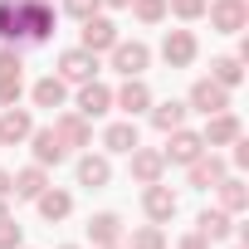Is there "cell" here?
Segmentation results:
<instances>
[{
  "instance_id": "cell-2",
  "label": "cell",
  "mask_w": 249,
  "mask_h": 249,
  "mask_svg": "<svg viewBox=\"0 0 249 249\" xmlns=\"http://www.w3.org/2000/svg\"><path fill=\"white\" fill-rule=\"evenodd\" d=\"M20 20H25V44H44L54 35V5L49 0H25Z\"/></svg>"
},
{
  "instance_id": "cell-14",
  "label": "cell",
  "mask_w": 249,
  "mask_h": 249,
  "mask_svg": "<svg viewBox=\"0 0 249 249\" xmlns=\"http://www.w3.org/2000/svg\"><path fill=\"white\" fill-rule=\"evenodd\" d=\"M112 103L127 112V117H137V112H147V107H152V88H147L142 78H127V83L112 93Z\"/></svg>"
},
{
  "instance_id": "cell-18",
  "label": "cell",
  "mask_w": 249,
  "mask_h": 249,
  "mask_svg": "<svg viewBox=\"0 0 249 249\" xmlns=\"http://www.w3.org/2000/svg\"><path fill=\"white\" fill-rule=\"evenodd\" d=\"M88 239L93 244H122V215L117 210H98L88 220Z\"/></svg>"
},
{
  "instance_id": "cell-21",
  "label": "cell",
  "mask_w": 249,
  "mask_h": 249,
  "mask_svg": "<svg viewBox=\"0 0 249 249\" xmlns=\"http://www.w3.org/2000/svg\"><path fill=\"white\" fill-rule=\"evenodd\" d=\"M186 103H176V98H166V103H157L152 107V127L157 132H176V127H186Z\"/></svg>"
},
{
  "instance_id": "cell-8",
  "label": "cell",
  "mask_w": 249,
  "mask_h": 249,
  "mask_svg": "<svg viewBox=\"0 0 249 249\" xmlns=\"http://www.w3.org/2000/svg\"><path fill=\"white\" fill-rule=\"evenodd\" d=\"M191 107L205 112V117H210V112H225V107H230V88H220L215 78H196V88H191Z\"/></svg>"
},
{
  "instance_id": "cell-31",
  "label": "cell",
  "mask_w": 249,
  "mask_h": 249,
  "mask_svg": "<svg viewBox=\"0 0 249 249\" xmlns=\"http://www.w3.org/2000/svg\"><path fill=\"white\" fill-rule=\"evenodd\" d=\"M20 93H25L20 73H0V107H15V103H20Z\"/></svg>"
},
{
  "instance_id": "cell-10",
  "label": "cell",
  "mask_w": 249,
  "mask_h": 249,
  "mask_svg": "<svg viewBox=\"0 0 249 249\" xmlns=\"http://www.w3.org/2000/svg\"><path fill=\"white\" fill-rule=\"evenodd\" d=\"M127 157H132V181H142V186L161 181V171H166V157H161L157 147H142V142H137Z\"/></svg>"
},
{
  "instance_id": "cell-4",
  "label": "cell",
  "mask_w": 249,
  "mask_h": 249,
  "mask_svg": "<svg viewBox=\"0 0 249 249\" xmlns=\"http://www.w3.org/2000/svg\"><path fill=\"white\" fill-rule=\"evenodd\" d=\"M196 54H200V44H196V35H191V30H166V39H161V59H166L171 69L196 64Z\"/></svg>"
},
{
  "instance_id": "cell-29",
  "label": "cell",
  "mask_w": 249,
  "mask_h": 249,
  "mask_svg": "<svg viewBox=\"0 0 249 249\" xmlns=\"http://www.w3.org/2000/svg\"><path fill=\"white\" fill-rule=\"evenodd\" d=\"M132 15L142 25H157V20H166V0H132Z\"/></svg>"
},
{
  "instance_id": "cell-9",
  "label": "cell",
  "mask_w": 249,
  "mask_h": 249,
  "mask_svg": "<svg viewBox=\"0 0 249 249\" xmlns=\"http://www.w3.org/2000/svg\"><path fill=\"white\" fill-rule=\"evenodd\" d=\"M25 142L35 147V161H39V166H59V161L69 157V147L59 142V132H54V127H35Z\"/></svg>"
},
{
  "instance_id": "cell-33",
  "label": "cell",
  "mask_w": 249,
  "mask_h": 249,
  "mask_svg": "<svg viewBox=\"0 0 249 249\" xmlns=\"http://www.w3.org/2000/svg\"><path fill=\"white\" fill-rule=\"evenodd\" d=\"M20 239H25V234H20V225H15V220L0 225V249H20Z\"/></svg>"
},
{
  "instance_id": "cell-12",
  "label": "cell",
  "mask_w": 249,
  "mask_h": 249,
  "mask_svg": "<svg viewBox=\"0 0 249 249\" xmlns=\"http://www.w3.org/2000/svg\"><path fill=\"white\" fill-rule=\"evenodd\" d=\"M200 137H205V147H230L234 137H244V127H239V117L225 107V112H210V127Z\"/></svg>"
},
{
  "instance_id": "cell-6",
  "label": "cell",
  "mask_w": 249,
  "mask_h": 249,
  "mask_svg": "<svg viewBox=\"0 0 249 249\" xmlns=\"http://www.w3.org/2000/svg\"><path fill=\"white\" fill-rule=\"evenodd\" d=\"M166 137H171V142H166V152H161V157H166V161H176V166H191V161L205 152V137H200V132L176 127V132H166Z\"/></svg>"
},
{
  "instance_id": "cell-30",
  "label": "cell",
  "mask_w": 249,
  "mask_h": 249,
  "mask_svg": "<svg viewBox=\"0 0 249 249\" xmlns=\"http://www.w3.org/2000/svg\"><path fill=\"white\" fill-rule=\"evenodd\" d=\"M205 5H210V0H166V10H171L176 20H200Z\"/></svg>"
},
{
  "instance_id": "cell-5",
  "label": "cell",
  "mask_w": 249,
  "mask_h": 249,
  "mask_svg": "<svg viewBox=\"0 0 249 249\" xmlns=\"http://www.w3.org/2000/svg\"><path fill=\"white\" fill-rule=\"evenodd\" d=\"M93 73H98V54H88L83 44L59 54V78H64V83H88Z\"/></svg>"
},
{
  "instance_id": "cell-23",
  "label": "cell",
  "mask_w": 249,
  "mask_h": 249,
  "mask_svg": "<svg viewBox=\"0 0 249 249\" xmlns=\"http://www.w3.org/2000/svg\"><path fill=\"white\" fill-rule=\"evenodd\" d=\"M196 230H200L205 239H230V234H234V215H230V210H200Z\"/></svg>"
},
{
  "instance_id": "cell-19",
  "label": "cell",
  "mask_w": 249,
  "mask_h": 249,
  "mask_svg": "<svg viewBox=\"0 0 249 249\" xmlns=\"http://www.w3.org/2000/svg\"><path fill=\"white\" fill-rule=\"evenodd\" d=\"M112 181V166H107V157H78V186H88V191H103Z\"/></svg>"
},
{
  "instance_id": "cell-22",
  "label": "cell",
  "mask_w": 249,
  "mask_h": 249,
  "mask_svg": "<svg viewBox=\"0 0 249 249\" xmlns=\"http://www.w3.org/2000/svg\"><path fill=\"white\" fill-rule=\"evenodd\" d=\"M54 132H59V142H64V147H88V137H93V132H88V117H83V112H64Z\"/></svg>"
},
{
  "instance_id": "cell-11",
  "label": "cell",
  "mask_w": 249,
  "mask_h": 249,
  "mask_svg": "<svg viewBox=\"0 0 249 249\" xmlns=\"http://www.w3.org/2000/svg\"><path fill=\"white\" fill-rule=\"evenodd\" d=\"M30 132H35V117L25 107H5L0 112V147H20Z\"/></svg>"
},
{
  "instance_id": "cell-34",
  "label": "cell",
  "mask_w": 249,
  "mask_h": 249,
  "mask_svg": "<svg viewBox=\"0 0 249 249\" xmlns=\"http://www.w3.org/2000/svg\"><path fill=\"white\" fill-rule=\"evenodd\" d=\"M25 64H20V54L15 49H0V73H20Z\"/></svg>"
},
{
  "instance_id": "cell-1",
  "label": "cell",
  "mask_w": 249,
  "mask_h": 249,
  "mask_svg": "<svg viewBox=\"0 0 249 249\" xmlns=\"http://www.w3.org/2000/svg\"><path fill=\"white\" fill-rule=\"evenodd\" d=\"M107 54H112V69H117L122 78H142V69L152 64V49H147L142 39H117Z\"/></svg>"
},
{
  "instance_id": "cell-15",
  "label": "cell",
  "mask_w": 249,
  "mask_h": 249,
  "mask_svg": "<svg viewBox=\"0 0 249 249\" xmlns=\"http://www.w3.org/2000/svg\"><path fill=\"white\" fill-rule=\"evenodd\" d=\"M186 171H191V186H196V191H210V186H220V181H225V161H220L215 152H210V157L200 152Z\"/></svg>"
},
{
  "instance_id": "cell-24",
  "label": "cell",
  "mask_w": 249,
  "mask_h": 249,
  "mask_svg": "<svg viewBox=\"0 0 249 249\" xmlns=\"http://www.w3.org/2000/svg\"><path fill=\"white\" fill-rule=\"evenodd\" d=\"M64 98H69V83L59 73H49V78L35 83V107H64Z\"/></svg>"
},
{
  "instance_id": "cell-28",
  "label": "cell",
  "mask_w": 249,
  "mask_h": 249,
  "mask_svg": "<svg viewBox=\"0 0 249 249\" xmlns=\"http://www.w3.org/2000/svg\"><path fill=\"white\" fill-rule=\"evenodd\" d=\"M127 249H166V234H161V225H137Z\"/></svg>"
},
{
  "instance_id": "cell-26",
  "label": "cell",
  "mask_w": 249,
  "mask_h": 249,
  "mask_svg": "<svg viewBox=\"0 0 249 249\" xmlns=\"http://www.w3.org/2000/svg\"><path fill=\"white\" fill-rule=\"evenodd\" d=\"M103 147L107 152H132L137 147V122L127 117V122H112V127L103 132Z\"/></svg>"
},
{
  "instance_id": "cell-38",
  "label": "cell",
  "mask_w": 249,
  "mask_h": 249,
  "mask_svg": "<svg viewBox=\"0 0 249 249\" xmlns=\"http://www.w3.org/2000/svg\"><path fill=\"white\" fill-rule=\"evenodd\" d=\"M5 220H10V210H5V200H0V225H5Z\"/></svg>"
},
{
  "instance_id": "cell-27",
  "label": "cell",
  "mask_w": 249,
  "mask_h": 249,
  "mask_svg": "<svg viewBox=\"0 0 249 249\" xmlns=\"http://www.w3.org/2000/svg\"><path fill=\"white\" fill-rule=\"evenodd\" d=\"M210 78H215L220 88H234V83L244 78V69H239V59H230V54H225V59H215V64H210Z\"/></svg>"
},
{
  "instance_id": "cell-13",
  "label": "cell",
  "mask_w": 249,
  "mask_h": 249,
  "mask_svg": "<svg viewBox=\"0 0 249 249\" xmlns=\"http://www.w3.org/2000/svg\"><path fill=\"white\" fill-rule=\"evenodd\" d=\"M112 44H117V25H112L107 15L83 20V49H88V54H103V49H112Z\"/></svg>"
},
{
  "instance_id": "cell-3",
  "label": "cell",
  "mask_w": 249,
  "mask_h": 249,
  "mask_svg": "<svg viewBox=\"0 0 249 249\" xmlns=\"http://www.w3.org/2000/svg\"><path fill=\"white\" fill-rule=\"evenodd\" d=\"M205 15H210V25H215L220 35H239V30L249 25V5H244V0H210Z\"/></svg>"
},
{
  "instance_id": "cell-35",
  "label": "cell",
  "mask_w": 249,
  "mask_h": 249,
  "mask_svg": "<svg viewBox=\"0 0 249 249\" xmlns=\"http://www.w3.org/2000/svg\"><path fill=\"white\" fill-rule=\"evenodd\" d=\"M176 249H210V239H205V234H200V230H191V234H186V239H181V244H176Z\"/></svg>"
},
{
  "instance_id": "cell-37",
  "label": "cell",
  "mask_w": 249,
  "mask_h": 249,
  "mask_svg": "<svg viewBox=\"0 0 249 249\" xmlns=\"http://www.w3.org/2000/svg\"><path fill=\"white\" fill-rule=\"evenodd\" d=\"M103 5H112V10H127V5H132V0H103Z\"/></svg>"
},
{
  "instance_id": "cell-25",
  "label": "cell",
  "mask_w": 249,
  "mask_h": 249,
  "mask_svg": "<svg viewBox=\"0 0 249 249\" xmlns=\"http://www.w3.org/2000/svg\"><path fill=\"white\" fill-rule=\"evenodd\" d=\"M215 191H220V210H230V215H239V210L249 205V186H244L239 176H225Z\"/></svg>"
},
{
  "instance_id": "cell-36",
  "label": "cell",
  "mask_w": 249,
  "mask_h": 249,
  "mask_svg": "<svg viewBox=\"0 0 249 249\" xmlns=\"http://www.w3.org/2000/svg\"><path fill=\"white\" fill-rule=\"evenodd\" d=\"M10 181H15L10 171H0V200H5V196H10Z\"/></svg>"
},
{
  "instance_id": "cell-17",
  "label": "cell",
  "mask_w": 249,
  "mask_h": 249,
  "mask_svg": "<svg viewBox=\"0 0 249 249\" xmlns=\"http://www.w3.org/2000/svg\"><path fill=\"white\" fill-rule=\"evenodd\" d=\"M35 205H39V215H44L49 225H59V220H69V210H73V196H69V191H54V186H44V191L35 196Z\"/></svg>"
},
{
  "instance_id": "cell-41",
  "label": "cell",
  "mask_w": 249,
  "mask_h": 249,
  "mask_svg": "<svg viewBox=\"0 0 249 249\" xmlns=\"http://www.w3.org/2000/svg\"><path fill=\"white\" fill-rule=\"evenodd\" d=\"M20 249H25V244H20Z\"/></svg>"
},
{
  "instance_id": "cell-39",
  "label": "cell",
  "mask_w": 249,
  "mask_h": 249,
  "mask_svg": "<svg viewBox=\"0 0 249 249\" xmlns=\"http://www.w3.org/2000/svg\"><path fill=\"white\" fill-rule=\"evenodd\" d=\"M98 249H122V244H98Z\"/></svg>"
},
{
  "instance_id": "cell-40",
  "label": "cell",
  "mask_w": 249,
  "mask_h": 249,
  "mask_svg": "<svg viewBox=\"0 0 249 249\" xmlns=\"http://www.w3.org/2000/svg\"><path fill=\"white\" fill-rule=\"evenodd\" d=\"M59 249H78V244H59Z\"/></svg>"
},
{
  "instance_id": "cell-16",
  "label": "cell",
  "mask_w": 249,
  "mask_h": 249,
  "mask_svg": "<svg viewBox=\"0 0 249 249\" xmlns=\"http://www.w3.org/2000/svg\"><path fill=\"white\" fill-rule=\"evenodd\" d=\"M107 107H112V88H103V83H93V78L78 83V112H83V117H103Z\"/></svg>"
},
{
  "instance_id": "cell-20",
  "label": "cell",
  "mask_w": 249,
  "mask_h": 249,
  "mask_svg": "<svg viewBox=\"0 0 249 249\" xmlns=\"http://www.w3.org/2000/svg\"><path fill=\"white\" fill-rule=\"evenodd\" d=\"M44 186H49V176H44V166L35 161V166L15 171V181H10V196H20V200H35V196H39Z\"/></svg>"
},
{
  "instance_id": "cell-32",
  "label": "cell",
  "mask_w": 249,
  "mask_h": 249,
  "mask_svg": "<svg viewBox=\"0 0 249 249\" xmlns=\"http://www.w3.org/2000/svg\"><path fill=\"white\" fill-rule=\"evenodd\" d=\"M64 10H69L73 20H93V15L103 10V0H64Z\"/></svg>"
},
{
  "instance_id": "cell-7",
  "label": "cell",
  "mask_w": 249,
  "mask_h": 249,
  "mask_svg": "<svg viewBox=\"0 0 249 249\" xmlns=\"http://www.w3.org/2000/svg\"><path fill=\"white\" fill-rule=\"evenodd\" d=\"M176 205H181V200H176V191H171V186H161V181H152V186L142 191V210H147V220H152V225L171 220V215H176Z\"/></svg>"
}]
</instances>
